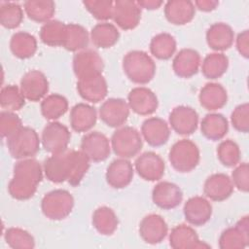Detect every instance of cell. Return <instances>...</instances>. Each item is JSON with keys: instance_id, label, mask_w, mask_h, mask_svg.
Segmentation results:
<instances>
[{"instance_id": "ab89813d", "label": "cell", "mask_w": 249, "mask_h": 249, "mask_svg": "<svg viewBox=\"0 0 249 249\" xmlns=\"http://www.w3.org/2000/svg\"><path fill=\"white\" fill-rule=\"evenodd\" d=\"M66 24L59 20H50L41 27L40 39L50 47H62Z\"/></svg>"}, {"instance_id": "44dd1931", "label": "cell", "mask_w": 249, "mask_h": 249, "mask_svg": "<svg viewBox=\"0 0 249 249\" xmlns=\"http://www.w3.org/2000/svg\"><path fill=\"white\" fill-rule=\"evenodd\" d=\"M134 169L132 163L127 159L114 160L106 169V182L114 189H123L127 187L133 178Z\"/></svg>"}, {"instance_id": "3957f363", "label": "cell", "mask_w": 249, "mask_h": 249, "mask_svg": "<svg viewBox=\"0 0 249 249\" xmlns=\"http://www.w3.org/2000/svg\"><path fill=\"white\" fill-rule=\"evenodd\" d=\"M156 68L154 59L143 51L128 52L123 58V70L134 84L150 83L155 77Z\"/></svg>"}, {"instance_id": "d4e9b609", "label": "cell", "mask_w": 249, "mask_h": 249, "mask_svg": "<svg viewBox=\"0 0 249 249\" xmlns=\"http://www.w3.org/2000/svg\"><path fill=\"white\" fill-rule=\"evenodd\" d=\"M231 179L224 173H214L207 177L203 185V194L213 201H223L233 192Z\"/></svg>"}, {"instance_id": "8d00e7d4", "label": "cell", "mask_w": 249, "mask_h": 249, "mask_svg": "<svg viewBox=\"0 0 249 249\" xmlns=\"http://www.w3.org/2000/svg\"><path fill=\"white\" fill-rule=\"evenodd\" d=\"M229 58L223 53H213L207 54L201 64L203 76L210 80L222 77L228 70Z\"/></svg>"}, {"instance_id": "7402d4cb", "label": "cell", "mask_w": 249, "mask_h": 249, "mask_svg": "<svg viewBox=\"0 0 249 249\" xmlns=\"http://www.w3.org/2000/svg\"><path fill=\"white\" fill-rule=\"evenodd\" d=\"M183 212L186 221L193 226H203L212 216V205L203 196L190 197L184 204Z\"/></svg>"}, {"instance_id": "4dcf8cb0", "label": "cell", "mask_w": 249, "mask_h": 249, "mask_svg": "<svg viewBox=\"0 0 249 249\" xmlns=\"http://www.w3.org/2000/svg\"><path fill=\"white\" fill-rule=\"evenodd\" d=\"M202 135L211 141L223 139L229 130V122L227 118L219 113L205 115L200 123Z\"/></svg>"}, {"instance_id": "4fadbf2b", "label": "cell", "mask_w": 249, "mask_h": 249, "mask_svg": "<svg viewBox=\"0 0 249 249\" xmlns=\"http://www.w3.org/2000/svg\"><path fill=\"white\" fill-rule=\"evenodd\" d=\"M104 62L99 53L93 50H83L73 57V71L77 79L102 74Z\"/></svg>"}, {"instance_id": "ac0fdd59", "label": "cell", "mask_w": 249, "mask_h": 249, "mask_svg": "<svg viewBox=\"0 0 249 249\" xmlns=\"http://www.w3.org/2000/svg\"><path fill=\"white\" fill-rule=\"evenodd\" d=\"M77 91L79 95L90 103L102 101L108 93V86L102 74L78 79Z\"/></svg>"}, {"instance_id": "52a82bcc", "label": "cell", "mask_w": 249, "mask_h": 249, "mask_svg": "<svg viewBox=\"0 0 249 249\" xmlns=\"http://www.w3.org/2000/svg\"><path fill=\"white\" fill-rule=\"evenodd\" d=\"M74 207L72 195L62 189H56L44 196L41 201L43 214L50 220L59 221L68 217Z\"/></svg>"}, {"instance_id": "cb8c5ba5", "label": "cell", "mask_w": 249, "mask_h": 249, "mask_svg": "<svg viewBox=\"0 0 249 249\" xmlns=\"http://www.w3.org/2000/svg\"><path fill=\"white\" fill-rule=\"evenodd\" d=\"M141 134L150 146L160 147L168 141L170 128L164 120L158 117H152L143 122L141 125Z\"/></svg>"}, {"instance_id": "ee69618b", "label": "cell", "mask_w": 249, "mask_h": 249, "mask_svg": "<svg viewBox=\"0 0 249 249\" xmlns=\"http://www.w3.org/2000/svg\"><path fill=\"white\" fill-rule=\"evenodd\" d=\"M217 157L223 165L233 167L236 166L240 160V149L233 140L227 139L219 144Z\"/></svg>"}, {"instance_id": "277c9868", "label": "cell", "mask_w": 249, "mask_h": 249, "mask_svg": "<svg viewBox=\"0 0 249 249\" xmlns=\"http://www.w3.org/2000/svg\"><path fill=\"white\" fill-rule=\"evenodd\" d=\"M7 148L10 155L17 160L34 157L40 150L41 139L35 129L21 126L7 137Z\"/></svg>"}, {"instance_id": "e0dca14e", "label": "cell", "mask_w": 249, "mask_h": 249, "mask_svg": "<svg viewBox=\"0 0 249 249\" xmlns=\"http://www.w3.org/2000/svg\"><path fill=\"white\" fill-rule=\"evenodd\" d=\"M249 244V220L248 216L242 217L234 227L225 230L219 238L221 249L245 248Z\"/></svg>"}, {"instance_id": "d6a6232c", "label": "cell", "mask_w": 249, "mask_h": 249, "mask_svg": "<svg viewBox=\"0 0 249 249\" xmlns=\"http://www.w3.org/2000/svg\"><path fill=\"white\" fill-rule=\"evenodd\" d=\"M10 49L15 56L20 59H26L34 55L37 51L36 38L25 31L15 33L10 41Z\"/></svg>"}, {"instance_id": "6da1fadb", "label": "cell", "mask_w": 249, "mask_h": 249, "mask_svg": "<svg viewBox=\"0 0 249 249\" xmlns=\"http://www.w3.org/2000/svg\"><path fill=\"white\" fill-rule=\"evenodd\" d=\"M89 161L82 151L66 150L46 159L43 170L47 179L53 183L67 181L72 186H78L89 168Z\"/></svg>"}, {"instance_id": "d590c367", "label": "cell", "mask_w": 249, "mask_h": 249, "mask_svg": "<svg viewBox=\"0 0 249 249\" xmlns=\"http://www.w3.org/2000/svg\"><path fill=\"white\" fill-rule=\"evenodd\" d=\"M92 225L100 234L111 235L118 229L119 220L113 209L100 206L92 214Z\"/></svg>"}, {"instance_id": "30bf717a", "label": "cell", "mask_w": 249, "mask_h": 249, "mask_svg": "<svg viewBox=\"0 0 249 249\" xmlns=\"http://www.w3.org/2000/svg\"><path fill=\"white\" fill-rule=\"evenodd\" d=\"M20 91L25 99L37 102L45 98L49 91V81L46 75L36 69L26 72L20 80Z\"/></svg>"}, {"instance_id": "1f68e13d", "label": "cell", "mask_w": 249, "mask_h": 249, "mask_svg": "<svg viewBox=\"0 0 249 249\" xmlns=\"http://www.w3.org/2000/svg\"><path fill=\"white\" fill-rule=\"evenodd\" d=\"M89 36L95 47L108 49L113 47L119 41L120 32L113 23L104 21L95 24L91 28Z\"/></svg>"}, {"instance_id": "2e32d148", "label": "cell", "mask_w": 249, "mask_h": 249, "mask_svg": "<svg viewBox=\"0 0 249 249\" xmlns=\"http://www.w3.org/2000/svg\"><path fill=\"white\" fill-rule=\"evenodd\" d=\"M129 109L140 116H149L155 113L159 106L156 93L146 87L133 88L127 95Z\"/></svg>"}, {"instance_id": "f1b7e54d", "label": "cell", "mask_w": 249, "mask_h": 249, "mask_svg": "<svg viewBox=\"0 0 249 249\" xmlns=\"http://www.w3.org/2000/svg\"><path fill=\"white\" fill-rule=\"evenodd\" d=\"M97 120V112L94 107L78 103L74 105L70 111V125L76 132H87L91 129Z\"/></svg>"}, {"instance_id": "f546056e", "label": "cell", "mask_w": 249, "mask_h": 249, "mask_svg": "<svg viewBox=\"0 0 249 249\" xmlns=\"http://www.w3.org/2000/svg\"><path fill=\"white\" fill-rule=\"evenodd\" d=\"M200 105L208 111H216L223 108L228 102L226 89L217 83H207L198 94Z\"/></svg>"}, {"instance_id": "7dc6e473", "label": "cell", "mask_w": 249, "mask_h": 249, "mask_svg": "<svg viewBox=\"0 0 249 249\" xmlns=\"http://www.w3.org/2000/svg\"><path fill=\"white\" fill-rule=\"evenodd\" d=\"M231 122L234 129L247 133L249 130V105L243 103L235 107L231 115Z\"/></svg>"}, {"instance_id": "bcb514c9", "label": "cell", "mask_w": 249, "mask_h": 249, "mask_svg": "<svg viewBox=\"0 0 249 249\" xmlns=\"http://www.w3.org/2000/svg\"><path fill=\"white\" fill-rule=\"evenodd\" d=\"M21 126V120L14 112L2 111L0 113V133L3 138L9 137Z\"/></svg>"}, {"instance_id": "5bb4252c", "label": "cell", "mask_w": 249, "mask_h": 249, "mask_svg": "<svg viewBox=\"0 0 249 249\" xmlns=\"http://www.w3.org/2000/svg\"><path fill=\"white\" fill-rule=\"evenodd\" d=\"M171 128L180 135H191L198 125L197 112L189 106L180 105L172 109L168 117Z\"/></svg>"}, {"instance_id": "f35d334b", "label": "cell", "mask_w": 249, "mask_h": 249, "mask_svg": "<svg viewBox=\"0 0 249 249\" xmlns=\"http://www.w3.org/2000/svg\"><path fill=\"white\" fill-rule=\"evenodd\" d=\"M68 110V100L60 94L53 93L46 96L41 102V113L50 121H54L63 116Z\"/></svg>"}, {"instance_id": "9c48e42d", "label": "cell", "mask_w": 249, "mask_h": 249, "mask_svg": "<svg viewBox=\"0 0 249 249\" xmlns=\"http://www.w3.org/2000/svg\"><path fill=\"white\" fill-rule=\"evenodd\" d=\"M111 149L110 140L100 131L89 132L83 136L81 141V151L93 162L107 160Z\"/></svg>"}, {"instance_id": "7bdbcfd3", "label": "cell", "mask_w": 249, "mask_h": 249, "mask_svg": "<svg viewBox=\"0 0 249 249\" xmlns=\"http://www.w3.org/2000/svg\"><path fill=\"white\" fill-rule=\"evenodd\" d=\"M6 243L14 249H32L35 247L34 237L20 228H9L4 233Z\"/></svg>"}, {"instance_id": "836d02e7", "label": "cell", "mask_w": 249, "mask_h": 249, "mask_svg": "<svg viewBox=\"0 0 249 249\" xmlns=\"http://www.w3.org/2000/svg\"><path fill=\"white\" fill-rule=\"evenodd\" d=\"M89 35L87 29L77 23H67L62 47L69 52H81L89 45Z\"/></svg>"}, {"instance_id": "603a6c76", "label": "cell", "mask_w": 249, "mask_h": 249, "mask_svg": "<svg viewBox=\"0 0 249 249\" xmlns=\"http://www.w3.org/2000/svg\"><path fill=\"white\" fill-rule=\"evenodd\" d=\"M169 245L174 249L210 248V245L201 241L196 231L185 224L177 225L169 234Z\"/></svg>"}, {"instance_id": "681fc988", "label": "cell", "mask_w": 249, "mask_h": 249, "mask_svg": "<svg viewBox=\"0 0 249 249\" xmlns=\"http://www.w3.org/2000/svg\"><path fill=\"white\" fill-rule=\"evenodd\" d=\"M236 49L238 53L245 58L249 56V32L244 30L236 37Z\"/></svg>"}, {"instance_id": "f907efd6", "label": "cell", "mask_w": 249, "mask_h": 249, "mask_svg": "<svg viewBox=\"0 0 249 249\" xmlns=\"http://www.w3.org/2000/svg\"><path fill=\"white\" fill-rule=\"evenodd\" d=\"M194 4L195 7L202 12H211L216 9V7L219 5V2L214 0H198L196 1Z\"/></svg>"}, {"instance_id": "b9f144b4", "label": "cell", "mask_w": 249, "mask_h": 249, "mask_svg": "<svg viewBox=\"0 0 249 249\" xmlns=\"http://www.w3.org/2000/svg\"><path fill=\"white\" fill-rule=\"evenodd\" d=\"M23 19V10L14 2H5L0 6V23L7 29L18 27Z\"/></svg>"}, {"instance_id": "4316f807", "label": "cell", "mask_w": 249, "mask_h": 249, "mask_svg": "<svg viewBox=\"0 0 249 249\" xmlns=\"http://www.w3.org/2000/svg\"><path fill=\"white\" fill-rule=\"evenodd\" d=\"M196 15V7L189 0H171L164 5L166 19L175 25H184L193 20Z\"/></svg>"}, {"instance_id": "7a4b0ae2", "label": "cell", "mask_w": 249, "mask_h": 249, "mask_svg": "<svg viewBox=\"0 0 249 249\" xmlns=\"http://www.w3.org/2000/svg\"><path fill=\"white\" fill-rule=\"evenodd\" d=\"M43 169L38 160L23 159L14 165L13 177L8 185L10 196L18 200L31 198L43 179Z\"/></svg>"}, {"instance_id": "816d5d0a", "label": "cell", "mask_w": 249, "mask_h": 249, "mask_svg": "<svg viewBox=\"0 0 249 249\" xmlns=\"http://www.w3.org/2000/svg\"><path fill=\"white\" fill-rule=\"evenodd\" d=\"M136 2L140 8H144L147 10H157L163 4L162 1L157 0H140Z\"/></svg>"}, {"instance_id": "60d3db41", "label": "cell", "mask_w": 249, "mask_h": 249, "mask_svg": "<svg viewBox=\"0 0 249 249\" xmlns=\"http://www.w3.org/2000/svg\"><path fill=\"white\" fill-rule=\"evenodd\" d=\"M0 105L3 109L10 112L20 110L25 105V98L20 89L16 85H8L1 89Z\"/></svg>"}, {"instance_id": "d6986e66", "label": "cell", "mask_w": 249, "mask_h": 249, "mask_svg": "<svg viewBox=\"0 0 249 249\" xmlns=\"http://www.w3.org/2000/svg\"><path fill=\"white\" fill-rule=\"evenodd\" d=\"M153 202L163 210L177 207L183 200V192L174 183L162 181L158 183L152 191Z\"/></svg>"}, {"instance_id": "7c38bea8", "label": "cell", "mask_w": 249, "mask_h": 249, "mask_svg": "<svg viewBox=\"0 0 249 249\" xmlns=\"http://www.w3.org/2000/svg\"><path fill=\"white\" fill-rule=\"evenodd\" d=\"M129 116L128 103L123 98H109L99 108L101 121L110 127L123 126Z\"/></svg>"}, {"instance_id": "74e56055", "label": "cell", "mask_w": 249, "mask_h": 249, "mask_svg": "<svg viewBox=\"0 0 249 249\" xmlns=\"http://www.w3.org/2000/svg\"><path fill=\"white\" fill-rule=\"evenodd\" d=\"M176 51V40L169 33H160L154 36L150 43V52L158 59L167 60Z\"/></svg>"}, {"instance_id": "83f0119b", "label": "cell", "mask_w": 249, "mask_h": 249, "mask_svg": "<svg viewBox=\"0 0 249 249\" xmlns=\"http://www.w3.org/2000/svg\"><path fill=\"white\" fill-rule=\"evenodd\" d=\"M234 40L232 28L225 22H215L206 31V42L210 49L223 52L230 49Z\"/></svg>"}, {"instance_id": "f6af8a7d", "label": "cell", "mask_w": 249, "mask_h": 249, "mask_svg": "<svg viewBox=\"0 0 249 249\" xmlns=\"http://www.w3.org/2000/svg\"><path fill=\"white\" fill-rule=\"evenodd\" d=\"M85 8L97 20L101 22L107 21L112 18L114 2L109 0H86L83 1Z\"/></svg>"}, {"instance_id": "c3c4849f", "label": "cell", "mask_w": 249, "mask_h": 249, "mask_svg": "<svg viewBox=\"0 0 249 249\" xmlns=\"http://www.w3.org/2000/svg\"><path fill=\"white\" fill-rule=\"evenodd\" d=\"M231 182L238 191L247 193L249 191V166L247 162L239 163L231 172Z\"/></svg>"}, {"instance_id": "8fae6325", "label": "cell", "mask_w": 249, "mask_h": 249, "mask_svg": "<svg viewBox=\"0 0 249 249\" xmlns=\"http://www.w3.org/2000/svg\"><path fill=\"white\" fill-rule=\"evenodd\" d=\"M137 174L144 180L154 182L162 178L165 169L164 160L155 152L149 151L138 156L134 161Z\"/></svg>"}, {"instance_id": "5b68a950", "label": "cell", "mask_w": 249, "mask_h": 249, "mask_svg": "<svg viewBox=\"0 0 249 249\" xmlns=\"http://www.w3.org/2000/svg\"><path fill=\"white\" fill-rule=\"evenodd\" d=\"M168 160L176 171L191 172L199 163L198 147L190 139H181L172 145L168 153Z\"/></svg>"}, {"instance_id": "ba28073f", "label": "cell", "mask_w": 249, "mask_h": 249, "mask_svg": "<svg viewBox=\"0 0 249 249\" xmlns=\"http://www.w3.org/2000/svg\"><path fill=\"white\" fill-rule=\"evenodd\" d=\"M71 133L67 126L59 122L49 123L42 131L41 143L45 151L52 155L60 154L67 150Z\"/></svg>"}, {"instance_id": "e575fe53", "label": "cell", "mask_w": 249, "mask_h": 249, "mask_svg": "<svg viewBox=\"0 0 249 249\" xmlns=\"http://www.w3.org/2000/svg\"><path fill=\"white\" fill-rule=\"evenodd\" d=\"M27 17L35 22H48L55 13V4L52 0H27L23 3Z\"/></svg>"}, {"instance_id": "484cf974", "label": "cell", "mask_w": 249, "mask_h": 249, "mask_svg": "<svg viewBox=\"0 0 249 249\" xmlns=\"http://www.w3.org/2000/svg\"><path fill=\"white\" fill-rule=\"evenodd\" d=\"M200 65V55L194 49H182L172 61L174 73L184 79L191 78L198 72Z\"/></svg>"}, {"instance_id": "8992f818", "label": "cell", "mask_w": 249, "mask_h": 249, "mask_svg": "<svg viewBox=\"0 0 249 249\" xmlns=\"http://www.w3.org/2000/svg\"><path fill=\"white\" fill-rule=\"evenodd\" d=\"M113 152L123 159H131L138 155L143 146L140 132L132 126H121L111 137Z\"/></svg>"}, {"instance_id": "ffe728a7", "label": "cell", "mask_w": 249, "mask_h": 249, "mask_svg": "<svg viewBox=\"0 0 249 249\" xmlns=\"http://www.w3.org/2000/svg\"><path fill=\"white\" fill-rule=\"evenodd\" d=\"M167 224L159 214H149L139 224V234L149 244L160 243L167 235Z\"/></svg>"}, {"instance_id": "9a60e30c", "label": "cell", "mask_w": 249, "mask_h": 249, "mask_svg": "<svg viewBox=\"0 0 249 249\" xmlns=\"http://www.w3.org/2000/svg\"><path fill=\"white\" fill-rule=\"evenodd\" d=\"M113 20L123 30L135 28L141 19V8L131 0H117L114 2Z\"/></svg>"}]
</instances>
